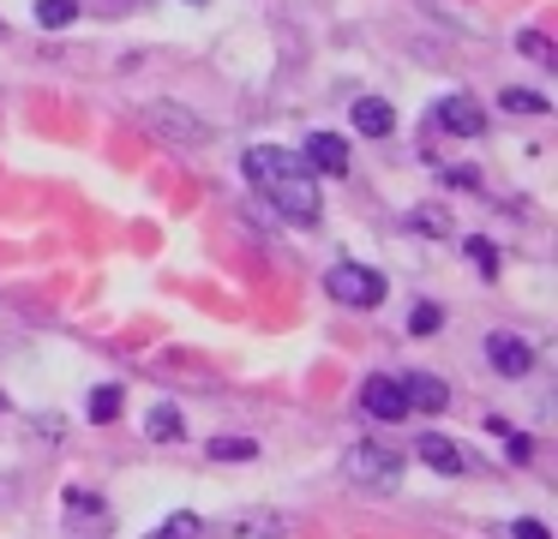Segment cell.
Wrapping results in <instances>:
<instances>
[{
    "label": "cell",
    "instance_id": "cell-6",
    "mask_svg": "<svg viewBox=\"0 0 558 539\" xmlns=\"http://www.w3.org/2000/svg\"><path fill=\"white\" fill-rule=\"evenodd\" d=\"M361 407L373 419H409V395H402V378H385V371H373V378L361 383Z\"/></svg>",
    "mask_w": 558,
    "mask_h": 539
},
{
    "label": "cell",
    "instance_id": "cell-14",
    "mask_svg": "<svg viewBox=\"0 0 558 539\" xmlns=\"http://www.w3.org/2000/svg\"><path fill=\"white\" fill-rule=\"evenodd\" d=\"M37 24L43 30H66V24H78V0H37Z\"/></svg>",
    "mask_w": 558,
    "mask_h": 539
},
{
    "label": "cell",
    "instance_id": "cell-8",
    "mask_svg": "<svg viewBox=\"0 0 558 539\" xmlns=\"http://www.w3.org/2000/svg\"><path fill=\"white\" fill-rule=\"evenodd\" d=\"M438 126L457 132V138H481L486 114H481V102H474V96H445V102H438Z\"/></svg>",
    "mask_w": 558,
    "mask_h": 539
},
{
    "label": "cell",
    "instance_id": "cell-25",
    "mask_svg": "<svg viewBox=\"0 0 558 539\" xmlns=\"http://www.w3.org/2000/svg\"><path fill=\"white\" fill-rule=\"evenodd\" d=\"M193 7H198V0H193Z\"/></svg>",
    "mask_w": 558,
    "mask_h": 539
},
{
    "label": "cell",
    "instance_id": "cell-9",
    "mask_svg": "<svg viewBox=\"0 0 558 539\" xmlns=\"http://www.w3.org/2000/svg\"><path fill=\"white\" fill-rule=\"evenodd\" d=\"M306 168H318V174H349V144L337 138V132H313L301 150Z\"/></svg>",
    "mask_w": 558,
    "mask_h": 539
},
{
    "label": "cell",
    "instance_id": "cell-7",
    "mask_svg": "<svg viewBox=\"0 0 558 539\" xmlns=\"http://www.w3.org/2000/svg\"><path fill=\"white\" fill-rule=\"evenodd\" d=\"M486 366L498 371V378H529V366H534V347L522 342V335H486Z\"/></svg>",
    "mask_w": 558,
    "mask_h": 539
},
{
    "label": "cell",
    "instance_id": "cell-11",
    "mask_svg": "<svg viewBox=\"0 0 558 539\" xmlns=\"http://www.w3.org/2000/svg\"><path fill=\"white\" fill-rule=\"evenodd\" d=\"M414 455H421L426 467H438V474H469V455H462L450 438H438V431H433V438L414 443Z\"/></svg>",
    "mask_w": 558,
    "mask_h": 539
},
{
    "label": "cell",
    "instance_id": "cell-2",
    "mask_svg": "<svg viewBox=\"0 0 558 539\" xmlns=\"http://www.w3.org/2000/svg\"><path fill=\"white\" fill-rule=\"evenodd\" d=\"M342 479L349 486H361L366 498H390V491L402 486V455L390 450V443H354L349 455H342Z\"/></svg>",
    "mask_w": 558,
    "mask_h": 539
},
{
    "label": "cell",
    "instance_id": "cell-22",
    "mask_svg": "<svg viewBox=\"0 0 558 539\" xmlns=\"http://www.w3.org/2000/svg\"><path fill=\"white\" fill-rule=\"evenodd\" d=\"M102 510V503H97V491H66V515H73V522H78V515H97Z\"/></svg>",
    "mask_w": 558,
    "mask_h": 539
},
{
    "label": "cell",
    "instance_id": "cell-5",
    "mask_svg": "<svg viewBox=\"0 0 558 539\" xmlns=\"http://www.w3.org/2000/svg\"><path fill=\"white\" fill-rule=\"evenodd\" d=\"M282 534H289V527H282L277 510H241V515L217 522L210 534H198V539H282Z\"/></svg>",
    "mask_w": 558,
    "mask_h": 539
},
{
    "label": "cell",
    "instance_id": "cell-12",
    "mask_svg": "<svg viewBox=\"0 0 558 539\" xmlns=\"http://www.w3.org/2000/svg\"><path fill=\"white\" fill-rule=\"evenodd\" d=\"M349 114H354V132H366V138H385V132L397 126V114H390L385 96H361V102H354Z\"/></svg>",
    "mask_w": 558,
    "mask_h": 539
},
{
    "label": "cell",
    "instance_id": "cell-16",
    "mask_svg": "<svg viewBox=\"0 0 558 539\" xmlns=\"http://www.w3.org/2000/svg\"><path fill=\"white\" fill-rule=\"evenodd\" d=\"M258 443L253 438H210V462H253Z\"/></svg>",
    "mask_w": 558,
    "mask_h": 539
},
{
    "label": "cell",
    "instance_id": "cell-10",
    "mask_svg": "<svg viewBox=\"0 0 558 539\" xmlns=\"http://www.w3.org/2000/svg\"><path fill=\"white\" fill-rule=\"evenodd\" d=\"M402 395H409V407H421V414H445L450 407V383L433 378V371H409V378H402Z\"/></svg>",
    "mask_w": 558,
    "mask_h": 539
},
{
    "label": "cell",
    "instance_id": "cell-13",
    "mask_svg": "<svg viewBox=\"0 0 558 539\" xmlns=\"http://www.w3.org/2000/svg\"><path fill=\"white\" fill-rule=\"evenodd\" d=\"M145 431H150V443H169V438H181V431H186L181 407H174V402H157V407H150V419H145Z\"/></svg>",
    "mask_w": 558,
    "mask_h": 539
},
{
    "label": "cell",
    "instance_id": "cell-24",
    "mask_svg": "<svg viewBox=\"0 0 558 539\" xmlns=\"http://www.w3.org/2000/svg\"><path fill=\"white\" fill-rule=\"evenodd\" d=\"M510 534H517V539H553V534H546L541 522H517V527H510Z\"/></svg>",
    "mask_w": 558,
    "mask_h": 539
},
{
    "label": "cell",
    "instance_id": "cell-3",
    "mask_svg": "<svg viewBox=\"0 0 558 539\" xmlns=\"http://www.w3.org/2000/svg\"><path fill=\"white\" fill-rule=\"evenodd\" d=\"M325 294L337 306H354V311H373L385 299V275L366 270V264H330L325 270Z\"/></svg>",
    "mask_w": 558,
    "mask_h": 539
},
{
    "label": "cell",
    "instance_id": "cell-23",
    "mask_svg": "<svg viewBox=\"0 0 558 539\" xmlns=\"http://www.w3.org/2000/svg\"><path fill=\"white\" fill-rule=\"evenodd\" d=\"M505 455H510V462H529V455H534V443H529V438H522V431H510V443H505Z\"/></svg>",
    "mask_w": 558,
    "mask_h": 539
},
{
    "label": "cell",
    "instance_id": "cell-15",
    "mask_svg": "<svg viewBox=\"0 0 558 539\" xmlns=\"http://www.w3.org/2000/svg\"><path fill=\"white\" fill-rule=\"evenodd\" d=\"M121 383H102V390H90V419H97V426H109V419H121Z\"/></svg>",
    "mask_w": 558,
    "mask_h": 539
},
{
    "label": "cell",
    "instance_id": "cell-19",
    "mask_svg": "<svg viewBox=\"0 0 558 539\" xmlns=\"http://www.w3.org/2000/svg\"><path fill=\"white\" fill-rule=\"evenodd\" d=\"M517 48H522V54H529V60H546V66H553V60H558V54H553V42H546L541 30H522V36H517Z\"/></svg>",
    "mask_w": 558,
    "mask_h": 539
},
{
    "label": "cell",
    "instance_id": "cell-1",
    "mask_svg": "<svg viewBox=\"0 0 558 539\" xmlns=\"http://www.w3.org/2000/svg\"><path fill=\"white\" fill-rule=\"evenodd\" d=\"M241 168H246V180L270 198V210H277L282 222L313 228L318 216H325V204H318V180H313V168H306L301 156L277 150V144H253V150L241 156Z\"/></svg>",
    "mask_w": 558,
    "mask_h": 539
},
{
    "label": "cell",
    "instance_id": "cell-4",
    "mask_svg": "<svg viewBox=\"0 0 558 539\" xmlns=\"http://www.w3.org/2000/svg\"><path fill=\"white\" fill-rule=\"evenodd\" d=\"M145 126L157 132L162 144H205V138H210V126H205V120H193L181 102H157V108H145Z\"/></svg>",
    "mask_w": 558,
    "mask_h": 539
},
{
    "label": "cell",
    "instance_id": "cell-20",
    "mask_svg": "<svg viewBox=\"0 0 558 539\" xmlns=\"http://www.w3.org/2000/svg\"><path fill=\"white\" fill-rule=\"evenodd\" d=\"M438 323H445V311H438V306H414V311H409V330H414V335H433Z\"/></svg>",
    "mask_w": 558,
    "mask_h": 539
},
{
    "label": "cell",
    "instance_id": "cell-17",
    "mask_svg": "<svg viewBox=\"0 0 558 539\" xmlns=\"http://www.w3.org/2000/svg\"><path fill=\"white\" fill-rule=\"evenodd\" d=\"M198 534H205V522H198L193 510H181V515H169V522H162L150 539H198Z\"/></svg>",
    "mask_w": 558,
    "mask_h": 539
},
{
    "label": "cell",
    "instance_id": "cell-18",
    "mask_svg": "<svg viewBox=\"0 0 558 539\" xmlns=\"http://www.w3.org/2000/svg\"><path fill=\"white\" fill-rule=\"evenodd\" d=\"M498 108H505V114H546V96H534V90H510V84H505Z\"/></svg>",
    "mask_w": 558,
    "mask_h": 539
},
{
    "label": "cell",
    "instance_id": "cell-21",
    "mask_svg": "<svg viewBox=\"0 0 558 539\" xmlns=\"http://www.w3.org/2000/svg\"><path fill=\"white\" fill-rule=\"evenodd\" d=\"M462 246H469V258H474V264H481V270H486V275H493V270H498V246H493V240H462Z\"/></svg>",
    "mask_w": 558,
    "mask_h": 539
}]
</instances>
